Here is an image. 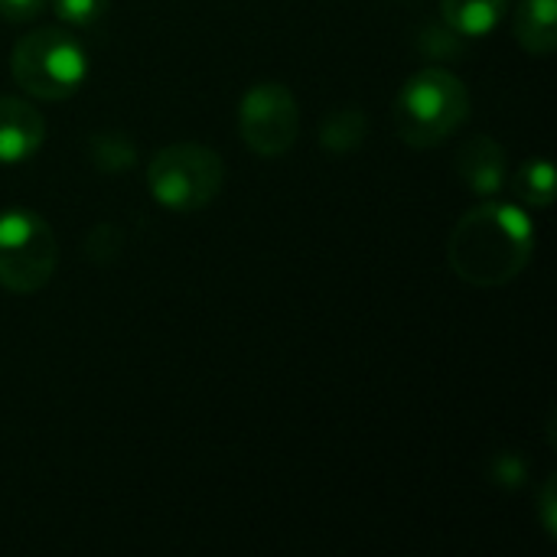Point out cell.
Returning <instances> with one entry per match:
<instances>
[{"label":"cell","mask_w":557,"mask_h":557,"mask_svg":"<svg viewBox=\"0 0 557 557\" xmlns=\"http://www.w3.org/2000/svg\"><path fill=\"white\" fill-rule=\"evenodd\" d=\"M117 248H121V232L114 225H108V222L95 225L88 232V238H85V255L91 261H98V264H108L117 255Z\"/></svg>","instance_id":"obj_16"},{"label":"cell","mask_w":557,"mask_h":557,"mask_svg":"<svg viewBox=\"0 0 557 557\" xmlns=\"http://www.w3.org/2000/svg\"><path fill=\"white\" fill-rule=\"evenodd\" d=\"M539 512H542V525L548 532V539L557 535V476H548L542 486V499H539Z\"/></svg>","instance_id":"obj_19"},{"label":"cell","mask_w":557,"mask_h":557,"mask_svg":"<svg viewBox=\"0 0 557 557\" xmlns=\"http://www.w3.org/2000/svg\"><path fill=\"white\" fill-rule=\"evenodd\" d=\"M222 180V157L193 140L170 144L147 163L150 196L170 212H196L209 206L219 196Z\"/></svg>","instance_id":"obj_4"},{"label":"cell","mask_w":557,"mask_h":557,"mask_svg":"<svg viewBox=\"0 0 557 557\" xmlns=\"http://www.w3.org/2000/svg\"><path fill=\"white\" fill-rule=\"evenodd\" d=\"M421 49H424L428 55H454V52H460V36H457L447 23L428 26V29H424V39H421Z\"/></svg>","instance_id":"obj_17"},{"label":"cell","mask_w":557,"mask_h":557,"mask_svg":"<svg viewBox=\"0 0 557 557\" xmlns=\"http://www.w3.org/2000/svg\"><path fill=\"white\" fill-rule=\"evenodd\" d=\"M519 46L532 55H552L557 49V0H522L512 16Z\"/></svg>","instance_id":"obj_9"},{"label":"cell","mask_w":557,"mask_h":557,"mask_svg":"<svg viewBox=\"0 0 557 557\" xmlns=\"http://www.w3.org/2000/svg\"><path fill=\"white\" fill-rule=\"evenodd\" d=\"M454 166H457L460 180L476 196H496L506 186V176H509V153L496 137L476 134V137L460 144Z\"/></svg>","instance_id":"obj_7"},{"label":"cell","mask_w":557,"mask_h":557,"mask_svg":"<svg viewBox=\"0 0 557 557\" xmlns=\"http://www.w3.org/2000/svg\"><path fill=\"white\" fill-rule=\"evenodd\" d=\"M10 72L26 95L39 101H65L85 85L88 55L72 33L42 26L16 39Z\"/></svg>","instance_id":"obj_3"},{"label":"cell","mask_w":557,"mask_h":557,"mask_svg":"<svg viewBox=\"0 0 557 557\" xmlns=\"http://www.w3.org/2000/svg\"><path fill=\"white\" fill-rule=\"evenodd\" d=\"M369 131V121L359 108H336L320 124V144L330 153H352L362 147Z\"/></svg>","instance_id":"obj_11"},{"label":"cell","mask_w":557,"mask_h":557,"mask_svg":"<svg viewBox=\"0 0 557 557\" xmlns=\"http://www.w3.org/2000/svg\"><path fill=\"white\" fill-rule=\"evenodd\" d=\"M516 196L532 209H548L555 202V166L545 157L525 160L512 176Z\"/></svg>","instance_id":"obj_12"},{"label":"cell","mask_w":557,"mask_h":557,"mask_svg":"<svg viewBox=\"0 0 557 557\" xmlns=\"http://www.w3.org/2000/svg\"><path fill=\"white\" fill-rule=\"evenodd\" d=\"M88 157H91L95 170H101V173H127L137 160V147L131 144L127 134L104 131L88 140Z\"/></svg>","instance_id":"obj_13"},{"label":"cell","mask_w":557,"mask_h":557,"mask_svg":"<svg viewBox=\"0 0 557 557\" xmlns=\"http://www.w3.org/2000/svg\"><path fill=\"white\" fill-rule=\"evenodd\" d=\"M111 0H52V10L69 26H91L108 13Z\"/></svg>","instance_id":"obj_14"},{"label":"cell","mask_w":557,"mask_h":557,"mask_svg":"<svg viewBox=\"0 0 557 557\" xmlns=\"http://www.w3.org/2000/svg\"><path fill=\"white\" fill-rule=\"evenodd\" d=\"M46 10V0H0V20L29 23Z\"/></svg>","instance_id":"obj_18"},{"label":"cell","mask_w":557,"mask_h":557,"mask_svg":"<svg viewBox=\"0 0 557 557\" xmlns=\"http://www.w3.org/2000/svg\"><path fill=\"white\" fill-rule=\"evenodd\" d=\"M535 255V225L512 202H480L450 232L447 261L470 287L516 281Z\"/></svg>","instance_id":"obj_1"},{"label":"cell","mask_w":557,"mask_h":557,"mask_svg":"<svg viewBox=\"0 0 557 557\" xmlns=\"http://www.w3.org/2000/svg\"><path fill=\"white\" fill-rule=\"evenodd\" d=\"M470 117V88L441 65L414 72L395 98V131L408 147H437Z\"/></svg>","instance_id":"obj_2"},{"label":"cell","mask_w":557,"mask_h":557,"mask_svg":"<svg viewBox=\"0 0 557 557\" xmlns=\"http://www.w3.org/2000/svg\"><path fill=\"white\" fill-rule=\"evenodd\" d=\"M59 261L55 232L49 222L26 209L0 212V287L33 294L49 284Z\"/></svg>","instance_id":"obj_5"},{"label":"cell","mask_w":557,"mask_h":557,"mask_svg":"<svg viewBox=\"0 0 557 557\" xmlns=\"http://www.w3.org/2000/svg\"><path fill=\"white\" fill-rule=\"evenodd\" d=\"M238 131L258 157L287 153L300 134V104L294 91L281 82L251 85L238 104Z\"/></svg>","instance_id":"obj_6"},{"label":"cell","mask_w":557,"mask_h":557,"mask_svg":"<svg viewBox=\"0 0 557 557\" xmlns=\"http://www.w3.org/2000/svg\"><path fill=\"white\" fill-rule=\"evenodd\" d=\"M506 10L509 0H441V16L460 39L490 36L506 20Z\"/></svg>","instance_id":"obj_10"},{"label":"cell","mask_w":557,"mask_h":557,"mask_svg":"<svg viewBox=\"0 0 557 557\" xmlns=\"http://www.w3.org/2000/svg\"><path fill=\"white\" fill-rule=\"evenodd\" d=\"M525 476H529V463H525L519 454H512V450L496 454V460L490 463V480H493L496 486H503V490H519V486H525Z\"/></svg>","instance_id":"obj_15"},{"label":"cell","mask_w":557,"mask_h":557,"mask_svg":"<svg viewBox=\"0 0 557 557\" xmlns=\"http://www.w3.org/2000/svg\"><path fill=\"white\" fill-rule=\"evenodd\" d=\"M46 140L42 114L20 98L0 95V163L13 166L29 160Z\"/></svg>","instance_id":"obj_8"}]
</instances>
